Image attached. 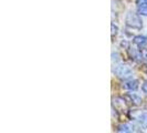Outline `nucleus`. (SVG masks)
Masks as SVG:
<instances>
[{"label":"nucleus","instance_id":"3","mask_svg":"<svg viewBox=\"0 0 147 133\" xmlns=\"http://www.w3.org/2000/svg\"><path fill=\"white\" fill-rule=\"evenodd\" d=\"M123 87H124V89L128 90V91H135L140 87V81L136 80V79H127L124 82Z\"/></svg>","mask_w":147,"mask_h":133},{"label":"nucleus","instance_id":"6","mask_svg":"<svg viewBox=\"0 0 147 133\" xmlns=\"http://www.w3.org/2000/svg\"><path fill=\"white\" fill-rule=\"evenodd\" d=\"M136 122L138 123L140 128L142 129H147V112H144L140 114L137 119H136Z\"/></svg>","mask_w":147,"mask_h":133},{"label":"nucleus","instance_id":"9","mask_svg":"<svg viewBox=\"0 0 147 133\" xmlns=\"http://www.w3.org/2000/svg\"><path fill=\"white\" fill-rule=\"evenodd\" d=\"M137 14L143 17H147V6H140L137 7Z\"/></svg>","mask_w":147,"mask_h":133},{"label":"nucleus","instance_id":"11","mask_svg":"<svg viewBox=\"0 0 147 133\" xmlns=\"http://www.w3.org/2000/svg\"><path fill=\"white\" fill-rule=\"evenodd\" d=\"M111 29H112V37H114V36H116L118 32V27L113 22L112 24H111Z\"/></svg>","mask_w":147,"mask_h":133},{"label":"nucleus","instance_id":"4","mask_svg":"<svg viewBox=\"0 0 147 133\" xmlns=\"http://www.w3.org/2000/svg\"><path fill=\"white\" fill-rule=\"evenodd\" d=\"M126 99L133 105H140V104H142V98L138 94H136V93H128L126 96Z\"/></svg>","mask_w":147,"mask_h":133},{"label":"nucleus","instance_id":"14","mask_svg":"<svg viewBox=\"0 0 147 133\" xmlns=\"http://www.w3.org/2000/svg\"><path fill=\"white\" fill-rule=\"evenodd\" d=\"M142 90H143V92L144 93H146L147 94V81H145L143 83V86H142Z\"/></svg>","mask_w":147,"mask_h":133},{"label":"nucleus","instance_id":"5","mask_svg":"<svg viewBox=\"0 0 147 133\" xmlns=\"http://www.w3.org/2000/svg\"><path fill=\"white\" fill-rule=\"evenodd\" d=\"M133 41L140 49L145 48L147 45V37H145V36H136V37H134Z\"/></svg>","mask_w":147,"mask_h":133},{"label":"nucleus","instance_id":"2","mask_svg":"<svg viewBox=\"0 0 147 133\" xmlns=\"http://www.w3.org/2000/svg\"><path fill=\"white\" fill-rule=\"evenodd\" d=\"M115 74L119 79L127 80V79H131L133 77V71L132 69L126 64H118L115 68Z\"/></svg>","mask_w":147,"mask_h":133},{"label":"nucleus","instance_id":"13","mask_svg":"<svg viewBox=\"0 0 147 133\" xmlns=\"http://www.w3.org/2000/svg\"><path fill=\"white\" fill-rule=\"evenodd\" d=\"M140 51H142V56H143V58L144 59H147V48H143V49H140Z\"/></svg>","mask_w":147,"mask_h":133},{"label":"nucleus","instance_id":"7","mask_svg":"<svg viewBox=\"0 0 147 133\" xmlns=\"http://www.w3.org/2000/svg\"><path fill=\"white\" fill-rule=\"evenodd\" d=\"M128 54L131 57V59L134 60V61H138V60L142 59V51H138L137 49H134V48H129L128 49Z\"/></svg>","mask_w":147,"mask_h":133},{"label":"nucleus","instance_id":"8","mask_svg":"<svg viewBox=\"0 0 147 133\" xmlns=\"http://www.w3.org/2000/svg\"><path fill=\"white\" fill-rule=\"evenodd\" d=\"M117 131H118V132H124V133L132 132L131 126H128V124H121V126H117Z\"/></svg>","mask_w":147,"mask_h":133},{"label":"nucleus","instance_id":"12","mask_svg":"<svg viewBox=\"0 0 147 133\" xmlns=\"http://www.w3.org/2000/svg\"><path fill=\"white\" fill-rule=\"evenodd\" d=\"M136 5H137V7L147 6V0H136Z\"/></svg>","mask_w":147,"mask_h":133},{"label":"nucleus","instance_id":"1","mask_svg":"<svg viewBox=\"0 0 147 133\" xmlns=\"http://www.w3.org/2000/svg\"><path fill=\"white\" fill-rule=\"evenodd\" d=\"M126 26L132 29L140 30L143 28V21L140 19V16L134 11H128L125 18Z\"/></svg>","mask_w":147,"mask_h":133},{"label":"nucleus","instance_id":"10","mask_svg":"<svg viewBox=\"0 0 147 133\" xmlns=\"http://www.w3.org/2000/svg\"><path fill=\"white\" fill-rule=\"evenodd\" d=\"M119 54H118L117 52H113L112 53V62L114 63L115 62V64H117L118 62H119Z\"/></svg>","mask_w":147,"mask_h":133}]
</instances>
